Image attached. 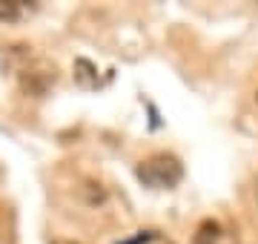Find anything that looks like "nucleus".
<instances>
[{
    "label": "nucleus",
    "mask_w": 258,
    "mask_h": 244,
    "mask_svg": "<svg viewBox=\"0 0 258 244\" xmlns=\"http://www.w3.org/2000/svg\"><path fill=\"white\" fill-rule=\"evenodd\" d=\"M135 175L144 187H152V190H172L175 184H181L184 178V167L175 155L169 152H155L149 155L147 161H141Z\"/></svg>",
    "instance_id": "1"
},
{
    "label": "nucleus",
    "mask_w": 258,
    "mask_h": 244,
    "mask_svg": "<svg viewBox=\"0 0 258 244\" xmlns=\"http://www.w3.org/2000/svg\"><path fill=\"white\" fill-rule=\"evenodd\" d=\"M75 81H78L81 89H95L98 86V72H95V66L86 57H78L75 60Z\"/></svg>",
    "instance_id": "2"
},
{
    "label": "nucleus",
    "mask_w": 258,
    "mask_h": 244,
    "mask_svg": "<svg viewBox=\"0 0 258 244\" xmlns=\"http://www.w3.org/2000/svg\"><path fill=\"white\" fill-rule=\"evenodd\" d=\"M32 9H35V6H29L23 0H3V3H0V20H3V23H18V20Z\"/></svg>",
    "instance_id": "3"
},
{
    "label": "nucleus",
    "mask_w": 258,
    "mask_h": 244,
    "mask_svg": "<svg viewBox=\"0 0 258 244\" xmlns=\"http://www.w3.org/2000/svg\"><path fill=\"white\" fill-rule=\"evenodd\" d=\"M218 238H221V224L207 218V221L198 224V230L192 235V244H218Z\"/></svg>",
    "instance_id": "4"
},
{
    "label": "nucleus",
    "mask_w": 258,
    "mask_h": 244,
    "mask_svg": "<svg viewBox=\"0 0 258 244\" xmlns=\"http://www.w3.org/2000/svg\"><path fill=\"white\" fill-rule=\"evenodd\" d=\"M152 238H155V233H152V230H144V233H138L135 238H129V241H118V244H149Z\"/></svg>",
    "instance_id": "5"
},
{
    "label": "nucleus",
    "mask_w": 258,
    "mask_h": 244,
    "mask_svg": "<svg viewBox=\"0 0 258 244\" xmlns=\"http://www.w3.org/2000/svg\"><path fill=\"white\" fill-rule=\"evenodd\" d=\"M52 244H78V241H63V238H55Z\"/></svg>",
    "instance_id": "6"
},
{
    "label": "nucleus",
    "mask_w": 258,
    "mask_h": 244,
    "mask_svg": "<svg viewBox=\"0 0 258 244\" xmlns=\"http://www.w3.org/2000/svg\"><path fill=\"white\" fill-rule=\"evenodd\" d=\"M166 244H169V241H166Z\"/></svg>",
    "instance_id": "7"
}]
</instances>
